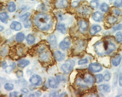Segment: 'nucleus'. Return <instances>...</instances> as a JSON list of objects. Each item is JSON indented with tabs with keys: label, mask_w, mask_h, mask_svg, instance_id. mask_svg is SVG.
<instances>
[{
	"label": "nucleus",
	"mask_w": 122,
	"mask_h": 97,
	"mask_svg": "<svg viewBox=\"0 0 122 97\" xmlns=\"http://www.w3.org/2000/svg\"><path fill=\"white\" fill-rule=\"evenodd\" d=\"M35 24L40 30L47 31L51 28L52 24V20L50 16L44 14H39L34 19Z\"/></svg>",
	"instance_id": "1"
},
{
	"label": "nucleus",
	"mask_w": 122,
	"mask_h": 97,
	"mask_svg": "<svg viewBox=\"0 0 122 97\" xmlns=\"http://www.w3.org/2000/svg\"><path fill=\"white\" fill-rule=\"evenodd\" d=\"M94 48L97 54L100 56L108 55L116 50V47L113 43L106 41L97 42Z\"/></svg>",
	"instance_id": "2"
},
{
	"label": "nucleus",
	"mask_w": 122,
	"mask_h": 97,
	"mask_svg": "<svg viewBox=\"0 0 122 97\" xmlns=\"http://www.w3.org/2000/svg\"><path fill=\"white\" fill-rule=\"evenodd\" d=\"M38 52L40 54V59L44 62H48L51 58L50 53L47 50L45 46H42L38 49Z\"/></svg>",
	"instance_id": "3"
},
{
	"label": "nucleus",
	"mask_w": 122,
	"mask_h": 97,
	"mask_svg": "<svg viewBox=\"0 0 122 97\" xmlns=\"http://www.w3.org/2000/svg\"><path fill=\"white\" fill-rule=\"evenodd\" d=\"M75 65V62L73 60H68L61 66V69L65 74H69Z\"/></svg>",
	"instance_id": "4"
},
{
	"label": "nucleus",
	"mask_w": 122,
	"mask_h": 97,
	"mask_svg": "<svg viewBox=\"0 0 122 97\" xmlns=\"http://www.w3.org/2000/svg\"><path fill=\"white\" fill-rule=\"evenodd\" d=\"M29 81L33 84L38 86L41 85L42 83L41 78L39 75L36 74L33 75L30 78Z\"/></svg>",
	"instance_id": "5"
},
{
	"label": "nucleus",
	"mask_w": 122,
	"mask_h": 97,
	"mask_svg": "<svg viewBox=\"0 0 122 97\" xmlns=\"http://www.w3.org/2000/svg\"><path fill=\"white\" fill-rule=\"evenodd\" d=\"M88 69L91 72L95 73L101 71L102 69V67L99 63H93L89 65Z\"/></svg>",
	"instance_id": "6"
},
{
	"label": "nucleus",
	"mask_w": 122,
	"mask_h": 97,
	"mask_svg": "<svg viewBox=\"0 0 122 97\" xmlns=\"http://www.w3.org/2000/svg\"><path fill=\"white\" fill-rule=\"evenodd\" d=\"M69 5L68 0H56L55 6L58 9H64L67 8Z\"/></svg>",
	"instance_id": "7"
},
{
	"label": "nucleus",
	"mask_w": 122,
	"mask_h": 97,
	"mask_svg": "<svg viewBox=\"0 0 122 97\" xmlns=\"http://www.w3.org/2000/svg\"><path fill=\"white\" fill-rule=\"evenodd\" d=\"M71 44V41L70 38L66 37L63 41L60 42L59 44V47L61 49L66 50L70 48Z\"/></svg>",
	"instance_id": "8"
},
{
	"label": "nucleus",
	"mask_w": 122,
	"mask_h": 97,
	"mask_svg": "<svg viewBox=\"0 0 122 97\" xmlns=\"http://www.w3.org/2000/svg\"><path fill=\"white\" fill-rule=\"evenodd\" d=\"M92 17L93 20L97 22H102L104 18L103 14L99 11H96L93 13Z\"/></svg>",
	"instance_id": "9"
},
{
	"label": "nucleus",
	"mask_w": 122,
	"mask_h": 97,
	"mask_svg": "<svg viewBox=\"0 0 122 97\" xmlns=\"http://www.w3.org/2000/svg\"><path fill=\"white\" fill-rule=\"evenodd\" d=\"M48 41L52 48H56L57 46V41L55 35H51L48 38Z\"/></svg>",
	"instance_id": "10"
},
{
	"label": "nucleus",
	"mask_w": 122,
	"mask_h": 97,
	"mask_svg": "<svg viewBox=\"0 0 122 97\" xmlns=\"http://www.w3.org/2000/svg\"><path fill=\"white\" fill-rule=\"evenodd\" d=\"M54 56L56 60L58 61H62L65 58V55L59 51H55L54 53Z\"/></svg>",
	"instance_id": "11"
},
{
	"label": "nucleus",
	"mask_w": 122,
	"mask_h": 97,
	"mask_svg": "<svg viewBox=\"0 0 122 97\" xmlns=\"http://www.w3.org/2000/svg\"><path fill=\"white\" fill-rule=\"evenodd\" d=\"M78 25L80 30L82 31H86L88 28V23L85 20H81L79 21Z\"/></svg>",
	"instance_id": "12"
},
{
	"label": "nucleus",
	"mask_w": 122,
	"mask_h": 97,
	"mask_svg": "<svg viewBox=\"0 0 122 97\" xmlns=\"http://www.w3.org/2000/svg\"><path fill=\"white\" fill-rule=\"evenodd\" d=\"M10 27L12 30H15L16 31H19L22 28V25L19 22L14 21L11 24Z\"/></svg>",
	"instance_id": "13"
},
{
	"label": "nucleus",
	"mask_w": 122,
	"mask_h": 97,
	"mask_svg": "<svg viewBox=\"0 0 122 97\" xmlns=\"http://www.w3.org/2000/svg\"><path fill=\"white\" fill-rule=\"evenodd\" d=\"M84 81L86 83L92 84L94 83V80L93 76L91 74L87 73L84 75Z\"/></svg>",
	"instance_id": "14"
},
{
	"label": "nucleus",
	"mask_w": 122,
	"mask_h": 97,
	"mask_svg": "<svg viewBox=\"0 0 122 97\" xmlns=\"http://www.w3.org/2000/svg\"><path fill=\"white\" fill-rule=\"evenodd\" d=\"M101 30V27L99 25H94L91 27L89 32L92 35H94L98 32Z\"/></svg>",
	"instance_id": "15"
},
{
	"label": "nucleus",
	"mask_w": 122,
	"mask_h": 97,
	"mask_svg": "<svg viewBox=\"0 0 122 97\" xmlns=\"http://www.w3.org/2000/svg\"><path fill=\"white\" fill-rule=\"evenodd\" d=\"M49 84L53 88H57L58 86V82L53 77H50L48 80Z\"/></svg>",
	"instance_id": "16"
},
{
	"label": "nucleus",
	"mask_w": 122,
	"mask_h": 97,
	"mask_svg": "<svg viewBox=\"0 0 122 97\" xmlns=\"http://www.w3.org/2000/svg\"><path fill=\"white\" fill-rule=\"evenodd\" d=\"M98 88L99 91H103L106 92H109L111 90L110 86L107 84L100 85L98 87Z\"/></svg>",
	"instance_id": "17"
},
{
	"label": "nucleus",
	"mask_w": 122,
	"mask_h": 97,
	"mask_svg": "<svg viewBox=\"0 0 122 97\" xmlns=\"http://www.w3.org/2000/svg\"><path fill=\"white\" fill-rule=\"evenodd\" d=\"M9 19V16L5 12L0 13V20L4 23L7 24Z\"/></svg>",
	"instance_id": "18"
},
{
	"label": "nucleus",
	"mask_w": 122,
	"mask_h": 97,
	"mask_svg": "<svg viewBox=\"0 0 122 97\" xmlns=\"http://www.w3.org/2000/svg\"><path fill=\"white\" fill-rule=\"evenodd\" d=\"M56 29L63 34H65L66 32V28L64 24L59 23L56 26Z\"/></svg>",
	"instance_id": "19"
},
{
	"label": "nucleus",
	"mask_w": 122,
	"mask_h": 97,
	"mask_svg": "<svg viewBox=\"0 0 122 97\" xmlns=\"http://www.w3.org/2000/svg\"><path fill=\"white\" fill-rule=\"evenodd\" d=\"M29 63H30V61L28 60L22 59V60L18 61V62L17 65L19 67L24 68L28 65Z\"/></svg>",
	"instance_id": "20"
},
{
	"label": "nucleus",
	"mask_w": 122,
	"mask_h": 97,
	"mask_svg": "<svg viewBox=\"0 0 122 97\" xmlns=\"http://www.w3.org/2000/svg\"><path fill=\"white\" fill-rule=\"evenodd\" d=\"M121 59H122V56L120 55H118L115 58L112 59V62L113 65L115 66H118L120 63Z\"/></svg>",
	"instance_id": "21"
},
{
	"label": "nucleus",
	"mask_w": 122,
	"mask_h": 97,
	"mask_svg": "<svg viewBox=\"0 0 122 97\" xmlns=\"http://www.w3.org/2000/svg\"><path fill=\"white\" fill-rule=\"evenodd\" d=\"M80 12L83 15H88L91 14V8L87 7H84L80 9Z\"/></svg>",
	"instance_id": "22"
},
{
	"label": "nucleus",
	"mask_w": 122,
	"mask_h": 97,
	"mask_svg": "<svg viewBox=\"0 0 122 97\" xmlns=\"http://www.w3.org/2000/svg\"><path fill=\"white\" fill-rule=\"evenodd\" d=\"M16 7L15 3L13 1L9 2L8 4V10L9 12L13 13L15 11Z\"/></svg>",
	"instance_id": "23"
},
{
	"label": "nucleus",
	"mask_w": 122,
	"mask_h": 97,
	"mask_svg": "<svg viewBox=\"0 0 122 97\" xmlns=\"http://www.w3.org/2000/svg\"><path fill=\"white\" fill-rule=\"evenodd\" d=\"M25 39V35L22 32H20L16 34L15 39L16 42L19 43L22 42L24 41Z\"/></svg>",
	"instance_id": "24"
},
{
	"label": "nucleus",
	"mask_w": 122,
	"mask_h": 97,
	"mask_svg": "<svg viewBox=\"0 0 122 97\" xmlns=\"http://www.w3.org/2000/svg\"><path fill=\"white\" fill-rule=\"evenodd\" d=\"M27 43L29 44H33L35 41V37L31 34H29L27 36L26 38Z\"/></svg>",
	"instance_id": "25"
},
{
	"label": "nucleus",
	"mask_w": 122,
	"mask_h": 97,
	"mask_svg": "<svg viewBox=\"0 0 122 97\" xmlns=\"http://www.w3.org/2000/svg\"><path fill=\"white\" fill-rule=\"evenodd\" d=\"M100 9L102 12L107 13L109 11V6L108 4L105 3H103L101 5Z\"/></svg>",
	"instance_id": "26"
},
{
	"label": "nucleus",
	"mask_w": 122,
	"mask_h": 97,
	"mask_svg": "<svg viewBox=\"0 0 122 97\" xmlns=\"http://www.w3.org/2000/svg\"><path fill=\"white\" fill-rule=\"evenodd\" d=\"M118 19L117 17L114 16H109L107 19V21L110 24H114L117 22Z\"/></svg>",
	"instance_id": "27"
},
{
	"label": "nucleus",
	"mask_w": 122,
	"mask_h": 97,
	"mask_svg": "<svg viewBox=\"0 0 122 97\" xmlns=\"http://www.w3.org/2000/svg\"><path fill=\"white\" fill-rule=\"evenodd\" d=\"M90 6L93 9H97L99 5V3L97 0H92L90 2Z\"/></svg>",
	"instance_id": "28"
},
{
	"label": "nucleus",
	"mask_w": 122,
	"mask_h": 97,
	"mask_svg": "<svg viewBox=\"0 0 122 97\" xmlns=\"http://www.w3.org/2000/svg\"><path fill=\"white\" fill-rule=\"evenodd\" d=\"M16 64L14 62L12 65H10L6 68L5 72L7 73H9L11 72L15 69V68L16 67Z\"/></svg>",
	"instance_id": "29"
},
{
	"label": "nucleus",
	"mask_w": 122,
	"mask_h": 97,
	"mask_svg": "<svg viewBox=\"0 0 122 97\" xmlns=\"http://www.w3.org/2000/svg\"><path fill=\"white\" fill-rule=\"evenodd\" d=\"M4 88L7 91H12L14 88V85L12 83H7L4 85Z\"/></svg>",
	"instance_id": "30"
},
{
	"label": "nucleus",
	"mask_w": 122,
	"mask_h": 97,
	"mask_svg": "<svg viewBox=\"0 0 122 97\" xmlns=\"http://www.w3.org/2000/svg\"><path fill=\"white\" fill-rule=\"evenodd\" d=\"M30 13H26L23 15L20 16V21L22 22H24L30 16Z\"/></svg>",
	"instance_id": "31"
},
{
	"label": "nucleus",
	"mask_w": 122,
	"mask_h": 97,
	"mask_svg": "<svg viewBox=\"0 0 122 97\" xmlns=\"http://www.w3.org/2000/svg\"><path fill=\"white\" fill-rule=\"evenodd\" d=\"M24 25L26 28H30L32 25V21L30 19H28L24 22Z\"/></svg>",
	"instance_id": "32"
},
{
	"label": "nucleus",
	"mask_w": 122,
	"mask_h": 97,
	"mask_svg": "<svg viewBox=\"0 0 122 97\" xmlns=\"http://www.w3.org/2000/svg\"><path fill=\"white\" fill-rule=\"evenodd\" d=\"M96 81L97 83L101 82L102 81L103 75L101 74H97L95 76Z\"/></svg>",
	"instance_id": "33"
},
{
	"label": "nucleus",
	"mask_w": 122,
	"mask_h": 97,
	"mask_svg": "<svg viewBox=\"0 0 122 97\" xmlns=\"http://www.w3.org/2000/svg\"><path fill=\"white\" fill-rule=\"evenodd\" d=\"M116 39L117 41L120 42L122 41V33L121 32H118L116 34Z\"/></svg>",
	"instance_id": "34"
},
{
	"label": "nucleus",
	"mask_w": 122,
	"mask_h": 97,
	"mask_svg": "<svg viewBox=\"0 0 122 97\" xmlns=\"http://www.w3.org/2000/svg\"><path fill=\"white\" fill-rule=\"evenodd\" d=\"M114 5L116 7H120L122 6V0H115L114 2Z\"/></svg>",
	"instance_id": "35"
},
{
	"label": "nucleus",
	"mask_w": 122,
	"mask_h": 97,
	"mask_svg": "<svg viewBox=\"0 0 122 97\" xmlns=\"http://www.w3.org/2000/svg\"><path fill=\"white\" fill-rule=\"evenodd\" d=\"M56 79L58 82L64 81L66 80L65 77L63 75H58L56 76Z\"/></svg>",
	"instance_id": "36"
},
{
	"label": "nucleus",
	"mask_w": 122,
	"mask_h": 97,
	"mask_svg": "<svg viewBox=\"0 0 122 97\" xmlns=\"http://www.w3.org/2000/svg\"><path fill=\"white\" fill-rule=\"evenodd\" d=\"M16 76L18 78H20L23 77L24 75L23 72L21 70H19L16 72Z\"/></svg>",
	"instance_id": "37"
},
{
	"label": "nucleus",
	"mask_w": 122,
	"mask_h": 97,
	"mask_svg": "<svg viewBox=\"0 0 122 97\" xmlns=\"http://www.w3.org/2000/svg\"><path fill=\"white\" fill-rule=\"evenodd\" d=\"M113 29L114 30H119L122 29V24H118L116 25L113 27Z\"/></svg>",
	"instance_id": "38"
},
{
	"label": "nucleus",
	"mask_w": 122,
	"mask_h": 97,
	"mask_svg": "<svg viewBox=\"0 0 122 97\" xmlns=\"http://www.w3.org/2000/svg\"><path fill=\"white\" fill-rule=\"evenodd\" d=\"M79 5V2L78 1H74L72 3L71 6L74 8H76L78 7Z\"/></svg>",
	"instance_id": "39"
},
{
	"label": "nucleus",
	"mask_w": 122,
	"mask_h": 97,
	"mask_svg": "<svg viewBox=\"0 0 122 97\" xmlns=\"http://www.w3.org/2000/svg\"><path fill=\"white\" fill-rule=\"evenodd\" d=\"M88 61L87 59H81L78 61V64L79 65H84L88 63Z\"/></svg>",
	"instance_id": "40"
},
{
	"label": "nucleus",
	"mask_w": 122,
	"mask_h": 97,
	"mask_svg": "<svg viewBox=\"0 0 122 97\" xmlns=\"http://www.w3.org/2000/svg\"><path fill=\"white\" fill-rule=\"evenodd\" d=\"M110 78H111V76H110V74H105L104 77H103V79L105 81L107 82L110 80Z\"/></svg>",
	"instance_id": "41"
},
{
	"label": "nucleus",
	"mask_w": 122,
	"mask_h": 97,
	"mask_svg": "<svg viewBox=\"0 0 122 97\" xmlns=\"http://www.w3.org/2000/svg\"><path fill=\"white\" fill-rule=\"evenodd\" d=\"M113 13L116 16L120 15L121 14V12L120 10L118 9H114L113 10Z\"/></svg>",
	"instance_id": "42"
},
{
	"label": "nucleus",
	"mask_w": 122,
	"mask_h": 97,
	"mask_svg": "<svg viewBox=\"0 0 122 97\" xmlns=\"http://www.w3.org/2000/svg\"><path fill=\"white\" fill-rule=\"evenodd\" d=\"M1 66L3 69H5L8 67V65L7 63L5 61H4L1 63Z\"/></svg>",
	"instance_id": "43"
},
{
	"label": "nucleus",
	"mask_w": 122,
	"mask_h": 97,
	"mask_svg": "<svg viewBox=\"0 0 122 97\" xmlns=\"http://www.w3.org/2000/svg\"><path fill=\"white\" fill-rule=\"evenodd\" d=\"M57 17L58 18V19L60 20H62L63 19V14L61 13H57L56 14Z\"/></svg>",
	"instance_id": "44"
},
{
	"label": "nucleus",
	"mask_w": 122,
	"mask_h": 97,
	"mask_svg": "<svg viewBox=\"0 0 122 97\" xmlns=\"http://www.w3.org/2000/svg\"><path fill=\"white\" fill-rule=\"evenodd\" d=\"M19 92L16 91H14V92H11L10 93V97H16L18 96Z\"/></svg>",
	"instance_id": "45"
},
{
	"label": "nucleus",
	"mask_w": 122,
	"mask_h": 97,
	"mask_svg": "<svg viewBox=\"0 0 122 97\" xmlns=\"http://www.w3.org/2000/svg\"><path fill=\"white\" fill-rule=\"evenodd\" d=\"M59 96V92L57 91L53 92L52 93H51L49 96L50 97H57Z\"/></svg>",
	"instance_id": "46"
},
{
	"label": "nucleus",
	"mask_w": 122,
	"mask_h": 97,
	"mask_svg": "<svg viewBox=\"0 0 122 97\" xmlns=\"http://www.w3.org/2000/svg\"><path fill=\"white\" fill-rule=\"evenodd\" d=\"M21 91L22 92L24 93H27L28 92L29 90L27 89L26 88H23L21 89Z\"/></svg>",
	"instance_id": "47"
},
{
	"label": "nucleus",
	"mask_w": 122,
	"mask_h": 97,
	"mask_svg": "<svg viewBox=\"0 0 122 97\" xmlns=\"http://www.w3.org/2000/svg\"><path fill=\"white\" fill-rule=\"evenodd\" d=\"M36 87L35 86V85H30L29 86V88L31 91H33L35 89Z\"/></svg>",
	"instance_id": "48"
},
{
	"label": "nucleus",
	"mask_w": 122,
	"mask_h": 97,
	"mask_svg": "<svg viewBox=\"0 0 122 97\" xmlns=\"http://www.w3.org/2000/svg\"><path fill=\"white\" fill-rule=\"evenodd\" d=\"M119 84L120 86L122 87V75L120 76L119 78Z\"/></svg>",
	"instance_id": "49"
},
{
	"label": "nucleus",
	"mask_w": 122,
	"mask_h": 97,
	"mask_svg": "<svg viewBox=\"0 0 122 97\" xmlns=\"http://www.w3.org/2000/svg\"><path fill=\"white\" fill-rule=\"evenodd\" d=\"M36 95L37 96H40L41 95V92L40 91H38L36 93Z\"/></svg>",
	"instance_id": "50"
},
{
	"label": "nucleus",
	"mask_w": 122,
	"mask_h": 97,
	"mask_svg": "<svg viewBox=\"0 0 122 97\" xmlns=\"http://www.w3.org/2000/svg\"><path fill=\"white\" fill-rule=\"evenodd\" d=\"M4 28L2 26H0V32H1V31H3L4 30Z\"/></svg>",
	"instance_id": "51"
},
{
	"label": "nucleus",
	"mask_w": 122,
	"mask_h": 97,
	"mask_svg": "<svg viewBox=\"0 0 122 97\" xmlns=\"http://www.w3.org/2000/svg\"><path fill=\"white\" fill-rule=\"evenodd\" d=\"M66 95V94H65L64 93H62L61 94H60V97H61H61H63V96H65V95Z\"/></svg>",
	"instance_id": "52"
},
{
	"label": "nucleus",
	"mask_w": 122,
	"mask_h": 97,
	"mask_svg": "<svg viewBox=\"0 0 122 97\" xmlns=\"http://www.w3.org/2000/svg\"><path fill=\"white\" fill-rule=\"evenodd\" d=\"M31 0V1H33V0Z\"/></svg>",
	"instance_id": "53"
}]
</instances>
